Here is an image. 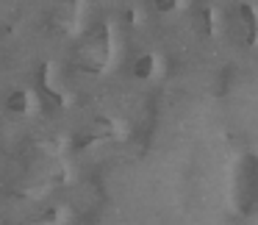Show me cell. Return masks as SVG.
I'll list each match as a JSON object with an SVG mask.
<instances>
[{
  "instance_id": "obj_1",
  "label": "cell",
  "mask_w": 258,
  "mask_h": 225,
  "mask_svg": "<svg viewBox=\"0 0 258 225\" xmlns=\"http://www.w3.org/2000/svg\"><path fill=\"white\" fill-rule=\"evenodd\" d=\"M6 111L9 114H25L28 111V95L25 92H12L6 97Z\"/></svg>"
},
{
  "instance_id": "obj_2",
  "label": "cell",
  "mask_w": 258,
  "mask_h": 225,
  "mask_svg": "<svg viewBox=\"0 0 258 225\" xmlns=\"http://www.w3.org/2000/svg\"><path fill=\"white\" fill-rule=\"evenodd\" d=\"M153 64H156V62H153V56H147V53H145V56H139L134 62V75H136V78H150V75H153Z\"/></svg>"
},
{
  "instance_id": "obj_3",
  "label": "cell",
  "mask_w": 258,
  "mask_h": 225,
  "mask_svg": "<svg viewBox=\"0 0 258 225\" xmlns=\"http://www.w3.org/2000/svg\"><path fill=\"white\" fill-rule=\"evenodd\" d=\"M197 28L206 31V34L211 31V17H208V12H200V14H197Z\"/></svg>"
},
{
  "instance_id": "obj_4",
  "label": "cell",
  "mask_w": 258,
  "mask_h": 225,
  "mask_svg": "<svg viewBox=\"0 0 258 225\" xmlns=\"http://www.w3.org/2000/svg\"><path fill=\"white\" fill-rule=\"evenodd\" d=\"M153 6H156L158 12H172V9L178 6V0H153Z\"/></svg>"
}]
</instances>
